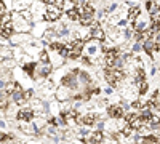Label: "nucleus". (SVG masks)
<instances>
[{
    "label": "nucleus",
    "instance_id": "1",
    "mask_svg": "<svg viewBox=\"0 0 160 144\" xmlns=\"http://www.w3.org/2000/svg\"><path fill=\"white\" fill-rule=\"evenodd\" d=\"M82 56H87L90 58L93 62H96L98 59L104 58V51H102V42H98V40H88L85 42V47H83V55Z\"/></svg>",
    "mask_w": 160,
    "mask_h": 144
},
{
    "label": "nucleus",
    "instance_id": "2",
    "mask_svg": "<svg viewBox=\"0 0 160 144\" xmlns=\"http://www.w3.org/2000/svg\"><path fill=\"white\" fill-rule=\"evenodd\" d=\"M32 27L34 26L31 24V21L24 19L19 15V11L13 13V31H15V34H31Z\"/></svg>",
    "mask_w": 160,
    "mask_h": 144
},
{
    "label": "nucleus",
    "instance_id": "3",
    "mask_svg": "<svg viewBox=\"0 0 160 144\" xmlns=\"http://www.w3.org/2000/svg\"><path fill=\"white\" fill-rule=\"evenodd\" d=\"M125 77L127 75L123 74V71H118V69H114V67H106L104 69V78L111 85H120L123 82Z\"/></svg>",
    "mask_w": 160,
    "mask_h": 144
},
{
    "label": "nucleus",
    "instance_id": "4",
    "mask_svg": "<svg viewBox=\"0 0 160 144\" xmlns=\"http://www.w3.org/2000/svg\"><path fill=\"white\" fill-rule=\"evenodd\" d=\"M61 85H62V87L71 88L72 91L78 90V88H80V82H78V69L71 71V72L66 74V75H64V78L61 80Z\"/></svg>",
    "mask_w": 160,
    "mask_h": 144
},
{
    "label": "nucleus",
    "instance_id": "5",
    "mask_svg": "<svg viewBox=\"0 0 160 144\" xmlns=\"http://www.w3.org/2000/svg\"><path fill=\"white\" fill-rule=\"evenodd\" d=\"M77 11L80 15V24H82V26H90L93 21H95V18H96V13H95V10H93L91 5H88L85 8H80Z\"/></svg>",
    "mask_w": 160,
    "mask_h": 144
},
{
    "label": "nucleus",
    "instance_id": "6",
    "mask_svg": "<svg viewBox=\"0 0 160 144\" xmlns=\"http://www.w3.org/2000/svg\"><path fill=\"white\" fill-rule=\"evenodd\" d=\"M74 96H75V95H74V91H72L71 88H68V87H62V85L58 87L56 91H55V98H56V101H59V102L71 101Z\"/></svg>",
    "mask_w": 160,
    "mask_h": 144
},
{
    "label": "nucleus",
    "instance_id": "7",
    "mask_svg": "<svg viewBox=\"0 0 160 144\" xmlns=\"http://www.w3.org/2000/svg\"><path fill=\"white\" fill-rule=\"evenodd\" d=\"M32 40H34V38H32L31 34H13L10 37V42L15 47H24L26 43H29Z\"/></svg>",
    "mask_w": 160,
    "mask_h": 144
},
{
    "label": "nucleus",
    "instance_id": "8",
    "mask_svg": "<svg viewBox=\"0 0 160 144\" xmlns=\"http://www.w3.org/2000/svg\"><path fill=\"white\" fill-rule=\"evenodd\" d=\"M83 127H93L98 120H99V115L95 112H88V114H78V119H77Z\"/></svg>",
    "mask_w": 160,
    "mask_h": 144
},
{
    "label": "nucleus",
    "instance_id": "9",
    "mask_svg": "<svg viewBox=\"0 0 160 144\" xmlns=\"http://www.w3.org/2000/svg\"><path fill=\"white\" fill-rule=\"evenodd\" d=\"M16 119L19 122H32L35 119V112L32 111L31 106H26V107H21L18 111V115H16Z\"/></svg>",
    "mask_w": 160,
    "mask_h": 144
},
{
    "label": "nucleus",
    "instance_id": "10",
    "mask_svg": "<svg viewBox=\"0 0 160 144\" xmlns=\"http://www.w3.org/2000/svg\"><path fill=\"white\" fill-rule=\"evenodd\" d=\"M61 15H62V11H61L59 7H56V5H47V10H45L43 18H45L47 21H56V19L61 18Z\"/></svg>",
    "mask_w": 160,
    "mask_h": 144
},
{
    "label": "nucleus",
    "instance_id": "11",
    "mask_svg": "<svg viewBox=\"0 0 160 144\" xmlns=\"http://www.w3.org/2000/svg\"><path fill=\"white\" fill-rule=\"evenodd\" d=\"M152 22L149 21V18L148 16H144V15H141L136 21H135V32H144V31H148V29H151L152 26H151Z\"/></svg>",
    "mask_w": 160,
    "mask_h": 144
},
{
    "label": "nucleus",
    "instance_id": "12",
    "mask_svg": "<svg viewBox=\"0 0 160 144\" xmlns=\"http://www.w3.org/2000/svg\"><path fill=\"white\" fill-rule=\"evenodd\" d=\"M75 38H78L82 42L91 40V27L90 26H78L75 29Z\"/></svg>",
    "mask_w": 160,
    "mask_h": 144
},
{
    "label": "nucleus",
    "instance_id": "13",
    "mask_svg": "<svg viewBox=\"0 0 160 144\" xmlns=\"http://www.w3.org/2000/svg\"><path fill=\"white\" fill-rule=\"evenodd\" d=\"M108 114H109V119L118 120V119H123L125 117V111L120 107V104H111L108 107Z\"/></svg>",
    "mask_w": 160,
    "mask_h": 144
},
{
    "label": "nucleus",
    "instance_id": "14",
    "mask_svg": "<svg viewBox=\"0 0 160 144\" xmlns=\"http://www.w3.org/2000/svg\"><path fill=\"white\" fill-rule=\"evenodd\" d=\"M61 40V37L58 35V32L55 29H47L45 34H43V42L48 43V45H55Z\"/></svg>",
    "mask_w": 160,
    "mask_h": 144
},
{
    "label": "nucleus",
    "instance_id": "15",
    "mask_svg": "<svg viewBox=\"0 0 160 144\" xmlns=\"http://www.w3.org/2000/svg\"><path fill=\"white\" fill-rule=\"evenodd\" d=\"M48 55H50V64L55 67V71L59 69L62 64H64V58L59 53H56V51H48Z\"/></svg>",
    "mask_w": 160,
    "mask_h": 144
},
{
    "label": "nucleus",
    "instance_id": "16",
    "mask_svg": "<svg viewBox=\"0 0 160 144\" xmlns=\"http://www.w3.org/2000/svg\"><path fill=\"white\" fill-rule=\"evenodd\" d=\"M19 130L26 135H38L37 128L34 127L32 122H19Z\"/></svg>",
    "mask_w": 160,
    "mask_h": 144
},
{
    "label": "nucleus",
    "instance_id": "17",
    "mask_svg": "<svg viewBox=\"0 0 160 144\" xmlns=\"http://www.w3.org/2000/svg\"><path fill=\"white\" fill-rule=\"evenodd\" d=\"M55 31L58 32V35H59L61 38H69V37H72V31H71V27H69L68 24H59V26H56Z\"/></svg>",
    "mask_w": 160,
    "mask_h": 144
},
{
    "label": "nucleus",
    "instance_id": "18",
    "mask_svg": "<svg viewBox=\"0 0 160 144\" xmlns=\"http://www.w3.org/2000/svg\"><path fill=\"white\" fill-rule=\"evenodd\" d=\"M106 31L102 29V26H99V27H95L91 29V38L93 40H98V42H104L106 40Z\"/></svg>",
    "mask_w": 160,
    "mask_h": 144
},
{
    "label": "nucleus",
    "instance_id": "19",
    "mask_svg": "<svg viewBox=\"0 0 160 144\" xmlns=\"http://www.w3.org/2000/svg\"><path fill=\"white\" fill-rule=\"evenodd\" d=\"M45 10H47V5H43V2H34L32 5H31V11H32V15H38V18H40V15H45Z\"/></svg>",
    "mask_w": 160,
    "mask_h": 144
},
{
    "label": "nucleus",
    "instance_id": "20",
    "mask_svg": "<svg viewBox=\"0 0 160 144\" xmlns=\"http://www.w3.org/2000/svg\"><path fill=\"white\" fill-rule=\"evenodd\" d=\"M78 82H80V85H83L85 88H88V87L91 85V77H90V74L85 72V71H78Z\"/></svg>",
    "mask_w": 160,
    "mask_h": 144
},
{
    "label": "nucleus",
    "instance_id": "21",
    "mask_svg": "<svg viewBox=\"0 0 160 144\" xmlns=\"http://www.w3.org/2000/svg\"><path fill=\"white\" fill-rule=\"evenodd\" d=\"M141 16V8L139 7H130V10H128V21L130 22H135L138 18Z\"/></svg>",
    "mask_w": 160,
    "mask_h": 144
},
{
    "label": "nucleus",
    "instance_id": "22",
    "mask_svg": "<svg viewBox=\"0 0 160 144\" xmlns=\"http://www.w3.org/2000/svg\"><path fill=\"white\" fill-rule=\"evenodd\" d=\"M155 48H158V47L155 45V40H154V38H148L146 42H142V50H146V53L152 55Z\"/></svg>",
    "mask_w": 160,
    "mask_h": 144
},
{
    "label": "nucleus",
    "instance_id": "23",
    "mask_svg": "<svg viewBox=\"0 0 160 144\" xmlns=\"http://www.w3.org/2000/svg\"><path fill=\"white\" fill-rule=\"evenodd\" d=\"M5 59H13V50L8 47H2V50H0V62Z\"/></svg>",
    "mask_w": 160,
    "mask_h": 144
},
{
    "label": "nucleus",
    "instance_id": "24",
    "mask_svg": "<svg viewBox=\"0 0 160 144\" xmlns=\"http://www.w3.org/2000/svg\"><path fill=\"white\" fill-rule=\"evenodd\" d=\"M146 7H148V11H149V15H152V13L158 11L160 7H158V2L157 0H148V3H146Z\"/></svg>",
    "mask_w": 160,
    "mask_h": 144
},
{
    "label": "nucleus",
    "instance_id": "25",
    "mask_svg": "<svg viewBox=\"0 0 160 144\" xmlns=\"http://www.w3.org/2000/svg\"><path fill=\"white\" fill-rule=\"evenodd\" d=\"M22 56H24V50L22 48H19V47L13 48V59H15L16 62H19L22 59Z\"/></svg>",
    "mask_w": 160,
    "mask_h": 144
},
{
    "label": "nucleus",
    "instance_id": "26",
    "mask_svg": "<svg viewBox=\"0 0 160 144\" xmlns=\"http://www.w3.org/2000/svg\"><path fill=\"white\" fill-rule=\"evenodd\" d=\"M77 135L80 136V139H82V138H87V136H90V135H91V130H88L87 127H83V125H82V127H80V128L77 130Z\"/></svg>",
    "mask_w": 160,
    "mask_h": 144
},
{
    "label": "nucleus",
    "instance_id": "27",
    "mask_svg": "<svg viewBox=\"0 0 160 144\" xmlns=\"http://www.w3.org/2000/svg\"><path fill=\"white\" fill-rule=\"evenodd\" d=\"M72 3H74V7H75L77 10H80V8H85V7L91 5V3H90V0H72Z\"/></svg>",
    "mask_w": 160,
    "mask_h": 144
},
{
    "label": "nucleus",
    "instance_id": "28",
    "mask_svg": "<svg viewBox=\"0 0 160 144\" xmlns=\"http://www.w3.org/2000/svg\"><path fill=\"white\" fill-rule=\"evenodd\" d=\"M136 85V88H138V91H139V95L142 96V95H146L148 93V82H139V83H135Z\"/></svg>",
    "mask_w": 160,
    "mask_h": 144
},
{
    "label": "nucleus",
    "instance_id": "29",
    "mask_svg": "<svg viewBox=\"0 0 160 144\" xmlns=\"http://www.w3.org/2000/svg\"><path fill=\"white\" fill-rule=\"evenodd\" d=\"M19 15L24 18V19H28V21H31L32 22V19H34V15H32V11H31V8H26V10H22V11H19Z\"/></svg>",
    "mask_w": 160,
    "mask_h": 144
},
{
    "label": "nucleus",
    "instance_id": "30",
    "mask_svg": "<svg viewBox=\"0 0 160 144\" xmlns=\"http://www.w3.org/2000/svg\"><path fill=\"white\" fill-rule=\"evenodd\" d=\"M68 16H69L72 21H77V22H80V15H78L77 8H72V10H69V11H68Z\"/></svg>",
    "mask_w": 160,
    "mask_h": 144
},
{
    "label": "nucleus",
    "instance_id": "31",
    "mask_svg": "<svg viewBox=\"0 0 160 144\" xmlns=\"http://www.w3.org/2000/svg\"><path fill=\"white\" fill-rule=\"evenodd\" d=\"M108 11H106L104 8H101L98 13H96V21H108Z\"/></svg>",
    "mask_w": 160,
    "mask_h": 144
},
{
    "label": "nucleus",
    "instance_id": "32",
    "mask_svg": "<svg viewBox=\"0 0 160 144\" xmlns=\"http://www.w3.org/2000/svg\"><path fill=\"white\" fill-rule=\"evenodd\" d=\"M38 62H43V64H45V62H50V55H48L47 50H43L42 53L38 55Z\"/></svg>",
    "mask_w": 160,
    "mask_h": 144
},
{
    "label": "nucleus",
    "instance_id": "33",
    "mask_svg": "<svg viewBox=\"0 0 160 144\" xmlns=\"http://www.w3.org/2000/svg\"><path fill=\"white\" fill-rule=\"evenodd\" d=\"M122 34H123V38H125V40H130V38H133V35H135V32H133L131 29H123Z\"/></svg>",
    "mask_w": 160,
    "mask_h": 144
},
{
    "label": "nucleus",
    "instance_id": "34",
    "mask_svg": "<svg viewBox=\"0 0 160 144\" xmlns=\"http://www.w3.org/2000/svg\"><path fill=\"white\" fill-rule=\"evenodd\" d=\"M141 50H142V43H141V42H135V45L131 47V51H133V53H139Z\"/></svg>",
    "mask_w": 160,
    "mask_h": 144
},
{
    "label": "nucleus",
    "instance_id": "35",
    "mask_svg": "<svg viewBox=\"0 0 160 144\" xmlns=\"http://www.w3.org/2000/svg\"><path fill=\"white\" fill-rule=\"evenodd\" d=\"M104 93H106V96H112V95H114V87H112V85L104 87Z\"/></svg>",
    "mask_w": 160,
    "mask_h": 144
},
{
    "label": "nucleus",
    "instance_id": "36",
    "mask_svg": "<svg viewBox=\"0 0 160 144\" xmlns=\"http://www.w3.org/2000/svg\"><path fill=\"white\" fill-rule=\"evenodd\" d=\"M7 13V8H5V2L3 0H0V18H2L3 15Z\"/></svg>",
    "mask_w": 160,
    "mask_h": 144
},
{
    "label": "nucleus",
    "instance_id": "37",
    "mask_svg": "<svg viewBox=\"0 0 160 144\" xmlns=\"http://www.w3.org/2000/svg\"><path fill=\"white\" fill-rule=\"evenodd\" d=\"M7 128H8V123H7L3 119H0V132H5Z\"/></svg>",
    "mask_w": 160,
    "mask_h": 144
},
{
    "label": "nucleus",
    "instance_id": "38",
    "mask_svg": "<svg viewBox=\"0 0 160 144\" xmlns=\"http://www.w3.org/2000/svg\"><path fill=\"white\" fill-rule=\"evenodd\" d=\"M152 38L155 40V45H157V47L160 48V32H157V34H155V35H154Z\"/></svg>",
    "mask_w": 160,
    "mask_h": 144
},
{
    "label": "nucleus",
    "instance_id": "39",
    "mask_svg": "<svg viewBox=\"0 0 160 144\" xmlns=\"http://www.w3.org/2000/svg\"><path fill=\"white\" fill-rule=\"evenodd\" d=\"M5 88H7V82L3 78H0V91H5Z\"/></svg>",
    "mask_w": 160,
    "mask_h": 144
},
{
    "label": "nucleus",
    "instance_id": "40",
    "mask_svg": "<svg viewBox=\"0 0 160 144\" xmlns=\"http://www.w3.org/2000/svg\"><path fill=\"white\" fill-rule=\"evenodd\" d=\"M10 96L5 93V91H0V102H2V101H5V99H8Z\"/></svg>",
    "mask_w": 160,
    "mask_h": 144
},
{
    "label": "nucleus",
    "instance_id": "41",
    "mask_svg": "<svg viewBox=\"0 0 160 144\" xmlns=\"http://www.w3.org/2000/svg\"><path fill=\"white\" fill-rule=\"evenodd\" d=\"M28 144H43V142H42V139H29Z\"/></svg>",
    "mask_w": 160,
    "mask_h": 144
},
{
    "label": "nucleus",
    "instance_id": "42",
    "mask_svg": "<svg viewBox=\"0 0 160 144\" xmlns=\"http://www.w3.org/2000/svg\"><path fill=\"white\" fill-rule=\"evenodd\" d=\"M155 74H157V67H155V66H151V75L154 77Z\"/></svg>",
    "mask_w": 160,
    "mask_h": 144
},
{
    "label": "nucleus",
    "instance_id": "43",
    "mask_svg": "<svg viewBox=\"0 0 160 144\" xmlns=\"http://www.w3.org/2000/svg\"><path fill=\"white\" fill-rule=\"evenodd\" d=\"M0 35H2V34H0Z\"/></svg>",
    "mask_w": 160,
    "mask_h": 144
},
{
    "label": "nucleus",
    "instance_id": "44",
    "mask_svg": "<svg viewBox=\"0 0 160 144\" xmlns=\"http://www.w3.org/2000/svg\"><path fill=\"white\" fill-rule=\"evenodd\" d=\"M43 2H45V0H43Z\"/></svg>",
    "mask_w": 160,
    "mask_h": 144
},
{
    "label": "nucleus",
    "instance_id": "45",
    "mask_svg": "<svg viewBox=\"0 0 160 144\" xmlns=\"http://www.w3.org/2000/svg\"><path fill=\"white\" fill-rule=\"evenodd\" d=\"M16 144H18V142H16Z\"/></svg>",
    "mask_w": 160,
    "mask_h": 144
}]
</instances>
